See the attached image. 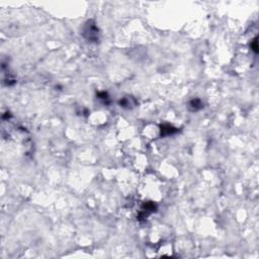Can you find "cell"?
<instances>
[{
	"label": "cell",
	"mask_w": 259,
	"mask_h": 259,
	"mask_svg": "<svg viewBox=\"0 0 259 259\" xmlns=\"http://www.w3.org/2000/svg\"><path fill=\"white\" fill-rule=\"evenodd\" d=\"M189 107H190V109L191 110H199V109H200L203 107V104H202V102H200V100H199V99H193V100H191L190 102H189V105H188Z\"/></svg>",
	"instance_id": "obj_3"
},
{
	"label": "cell",
	"mask_w": 259,
	"mask_h": 259,
	"mask_svg": "<svg viewBox=\"0 0 259 259\" xmlns=\"http://www.w3.org/2000/svg\"><path fill=\"white\" fill-rule=\"evenodd\" d=\"M97 28L91 24V21H88V24L86 25V28L84 29V34L88 40H96L97 38Z\"/></svg>",
	"instance_id": "obj_1"
},
{
	"label": "cell",
	"mask_w": 259,
	"mask_h": 259,
	"mask_svg": "<svg viewBox=\"0 0 259 259\" xmlns=\"http://www.w3.org/2000/svg\"><path fill=\"white\" fill-rule=\"evenodd\" d=\"M175 132H177V130L171 126H163L161 127V135H163V136H168V135H171Z\"/></svg>",
	"instance_id": "obj_2"
},
{
	"label": "cell",
	"mask_w": 259,
	"mask_h": 259,
	"mask_svg": "<svg viewBox=\"0 0 259 259\" xmlns=\"http://www.w3.org/2000/svg\"><path fill=\"white\" fill-rule=\"evenodd\" d=\"M252 47H253V50H254V51L257 53V41H256V38H255V40H254V42H253V44H252Z\"/></svg>",
	"instance_id": "obj_4"
}]
</instances>
